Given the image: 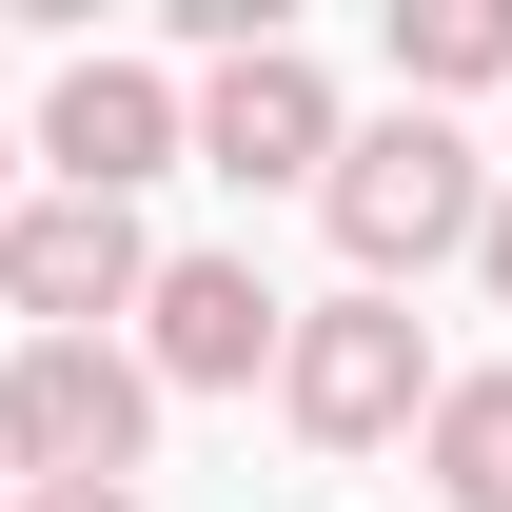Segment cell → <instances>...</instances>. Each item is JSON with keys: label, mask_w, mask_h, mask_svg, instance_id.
<instances>
[{"label": "cell", "mask_w": 512, "mask_h": 512, "mask_svg": "<svg viewBox=\"0 0 512 512\" xmlns=\"http://www.w3.org/2000/svg\"><path fill=\"white\" fill-rule=\"evenodd\" d=\"M473 296H493V316H512V197H493V237H473Z\"/></svg>", "instance_id": "obj_10"}, {"label": "cell", "mask_w": 512, "mask_h": 512, "mask_svg": "<svg viewBox=\"0 0 512 512\" xmlns=\"http://www.w3.org/2000/svg\"><path fill=\"white\" fill-rule=\"evenodd\" d=\"M0 217H20V138H0Z\"/></svg>", "instance_id": "obj_12"}, {"label": "cell", "mask_w": 512, "mask_h": 512, "mask_svg": "<svg viewBox=\"0 0 512 512\" xmlns=\"http://www.w3.org/2000/svg\"><path fill=\"white\" fill-rule=\"evenodd\" d=\"M414 473H434V512H512V375H453L434 434H414Z\"/></svg>", "instance_id": "obj_9"}, {"label": "cell", "mask_w": 512, "mask_h": 512, "mask_svg": "<svg viewBox=\"0 0 512 512\" xmlns=\"http://www.w3.org/2000/svg\"><path fill=\"white\" fill-rule=\"evenodd\" d=\"M394 79H414V119H453L473 79H512V0H394Z\"/></svg>", "instance_id": "obj_8"}, {"label": "cell", "mask_w": 512, "mask_h": 512, "mask_svg": "<svg viewBox=\"0 0 512 512\" xmlns=\"http://www.w3.org/2000/svg\"><path fill=\"white\" fill-rule=\"evenodd\" d=\"M0 512H20V473H0Z\"/></svg>", "instance_id": "obj_13"}, {"label": "cell", "mask_w": 512, "mask_h": 512, "mask_svg": "<svg viewBox=\"0 0 512 512\" xmlns=\"http://www.w3.org/2000/svg\"><path fill=\"white\" fill-rule=\"evenodd\" d=\"M40 158H60V197H138V178L197 158V99H178L158 60H99V40H79L60 99H40Z\"/></svg>", "instance_id": "obj_7"}, {"label": "cell", "mask_w": 512, "mask_h": 512, "mask_svg": "<svg viewBox=\"0 0 512 512\" xmlns=\"http://www.w3.org/2000/svg\"><path fill=\"white\" fill-rule=\"evenodd\" d=\"M434 335H414V296H316L296 316V355H276V414L316 453H394V434H434Z\"/></svg>", "instance_id": "obj_3"}, {"label": "cell", "mask_w": 512, "mask_h": 512, "mask_svg": "<svg viewBox=\"0 0 512 512\" xmlns=\"http://www.w3.org/2000/svg\"><path fill=\"white\" fill-rule=\"evenodd\" d=\"M493 197H512V178L473 158V138L394 99V119H355V158L316 178V217H335V256H355V296H394V276H434V256L493 237Z\"/></svg>", "instance_id": "obj_1"}, {"label": "cell", "mask_w": 512, "mask_h": 512, "mask_svg": "<svg viewBox=\"0 0 512 512\" xmlns=\"http://www.w3.org/2000/svg\"><path fill=\"white\" fill-rule=\"evenodd\" d=\"M20 512H138V493H20Z\"/></svg>", "instance_id": "obj_11"}, {"label": "cell", "mask_w": 512, "mask_h": 512, "mask_svg": "<svg viewBox=\"0 0 512 512\" xmlns=\"http://www.w3.org/2000/svg\"><path fill=\"white\" fill-rule=\"evenodd\" d=\"M276 355H296V296L256 256H158V296H138V375L158 394H256Z\"/></svg>", "instance_id": "obj_6"}, {"label": "cell", "mask_w": 512, "mask_h": 512, "mask_svg": "<svg viewBox=\"0 0 512 512\" xmlns=\"http://www.w3.org/2000/svg\"><path fill=\"white\" fill-rule=\"evenodd\" d=\"M138 453H158L138 335H20V355H0V473H20V493H119Z\"/></svg>", "instance_id": "obj_2"}, {"label": "cell", "mask_w": 512, "mask_h": 512, "mask_svg": "<svg viewBox=\"0 0 512 512\" xmlns=\"http://www.w3.org/2000/svg\"><path fill=\"white\" fill-rule=\"evenodd\" d=\"M138 296H158L138 197H20V217H0V316L20 335H119Z\"/></svg>", "instance_id": "obj_4"}, {"label": "cell", "mask_w": 512, "mask_h": 512, "mask_svg": "<svg viewBox=\"0 0 512 512\" xmlns=\"http://www.w3.org/2000/svg\"><path fill=\"white\" fill-rule=\"evenodd\" d=\"M335 158H355V119H335V79L296 60V40H256V60L197 79V178H237V197H316Z\"/></svg>", "instance_id": "obj_5"}]
</instances>
